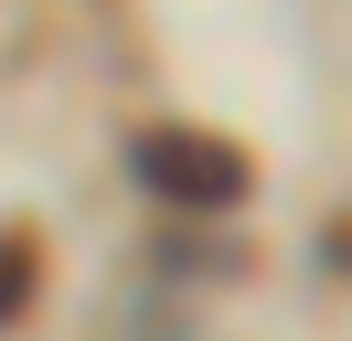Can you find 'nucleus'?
Masks as SVG:
<instances>
[{"instance_id":"2","label":"nucleus","mask_w":352,"mask_h":341,"mask_svg":"<svg viewBox=\"0 0 352 341\" xmlns=\"http://www.w3.org/2000/svg\"><path fill=\"white\" fill-rule=\"evenodd\" d=\"M22 309H32V234L0 224V320H22Z\"/></svg>"},{"instance_id":"1","label":"nucleus","mask_w":352,"mask_h":341,"mask_svg":"<svg viewBox=\"0 0 352 341\" xmlns=\"http://www.w3.org/2000/svg\"><path fill=\"white\" fill-rule=\"evenodd\" d=\"M129 170L160 192V203H182V213L245 203V149L214 139V128H139V139H129Z\"/></svg>"}]
</instances>
